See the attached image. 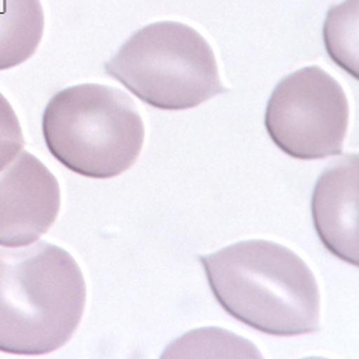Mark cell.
I'll return each instance as SVG.
<instances>
[{"label":"cell","instance_id":"6da1fadb","mask_svg":"<svg viewBox=\"0 0 359 359\" xmlns=\"http://www.w3.org/2000/svg\"><path fill=\"white\" fill-rule=\"evenodd\" d=\"M199 261L215 298L238 321L273 337L319 330L316 278L290 248L264 239L241 241Z\"/></svg>","mask_w":359,"mask_h":359},{"label":"cell","instance_id":"7a4b0ae2","mask_svg":"<svg viewBox=\"0 0 359 359\" xmlns=\"http://www.w3.org/2000/svg\"><path fill=\"white\" fill-rule=\"evenodd\" d=\"M87 284L74 257L46 241L0 248V352L37 356L79 327Z\"/></svg>","mask_w":359,"mask_h":359},{"label":"cell","instance_id":"3957f363","mask_svg":"<svg viewBox=\"0 0 359 359\" xmlns=\"http://www.w3.org/2000/svg\"><path fill=\"white\" fill-rule=\"evenodd\" d=\"M46 148L62 165L85 177L127 171L144 147L145 128L127 93L82 83L54 95L42 116Z\"/></svg>","mask_w":359,"mask_h":359},{"label":"cell","instance_id":"277c9868","mask_svg":"<svg viewBox=\"0 0 359 359\" xmlns=\"http://www.w3.org/2000/svg\"><path fill=\"white\" fill-rule=\"evenodd\" d=\"M105 72L142 102L165 111L190 110L229 91L212 46L179 22H156L136 31Z\"/></svg>","mask_w":359,"mask_h":359},{"label":"cell","instance_id":"5b68a950","mask_svg":"<svg viewBox=\"0 0 359 359\" xmlns=\"http://www.w3.org/2000/svg\"><path fill=\"white\" fill-rule=\"evenodd\" d=\"M348 116V100L338 81L323 68L306 67L273 90L265 128L285 154L315 161L342 153Z\"/></svg>","mask_w":359,"mask_h":359},{"label":"cell","instance_id":"8992f818","mask_svg":"<svg viewBox=\"0 0 359 359\" xmlns=\"http://www.w3.org/2000/svg\"><path fill=\"white\" fill-rule=\"evenodd\" d=\"M60 187L34 154L20 151L0 170V247L37 241L56 222Z\"/></svg>","mask_w":359,"mask_h":359},{"label":"cell","instance_id":"52a82bcc","mask_svg":"<svg viewBox=\"0 0 359 359\" xmlns=\"http://www.w3.org/2000/svg\"><path fill=\"white\" fill-rule=\"evenodd\" d=\"M359 156L344 154L319 176L311 198L315 230L339 259L359 264Z\"/></svg>","mask_w":359,"mask_h":359},{"label":"cell","instance_id":"ba28073f","mask_svg":"<svg viewBox=\"0 0 359 359\" xmlns=\"http://www.w3.org/2000/svg\"><path fill=\"white\" fill-rule=\"evenodd\" d=\"M43 28L41 0H0V72L33 56L41 45Z\"/></svg>","mask_w":359,"mask_h":359},{"label":"cell","instance_id":"9c48e42d","mask_svg":"<svg viewBox=\"0 0 359 359\" xmlns=\"http://www.w3.org/2000/svg\"><path fill=\"white\" fill-rule=\"evenodd\" d=\"M358 0H346L333 6L327 14L324 25V42L329 56L358 79Z\"/></svg>","mask_w":359,"mask_h":359},{"label":"cell","instance_id":"30bf717a","mask_svg":"<svg viewBox=\"0 0 359 359\" xmlns=\"http://www.w3.org/2000/svg\"><path fill=\"white\" fill-rule=\"evenodd\" d=\"M162 356H256L261 352L252 342L222 329H199L175 341Z\"/></svg>","mask_w":359,"mask_h":359},{"label":"cell","instance_id":"8fae6325","mask_svg":"<svg viewBox=\"0 0 359 359\" xmlns=\"http://www.w3.org/2000/svg\"><path fill=\"white\" fill-rule=\"evenodd\" d=\"M25 147L18 114L0 93V170L5 168Z\"/></svg>","mask_w":359,"mask_h":359}]
</instances>
